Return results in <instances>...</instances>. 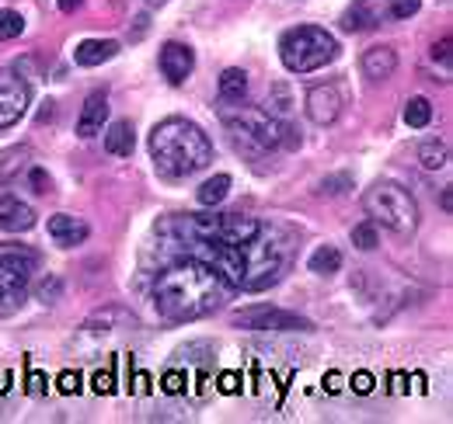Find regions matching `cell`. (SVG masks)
Instances as JSON below:
<instances>
[{
    "label": "cell",
    "mask_w": 453,
    "mask_h": 424,
    "mask_svg": "<svg viewBox=\"0 0 453 424\" xmlns=\"http://www.w3.org/2000/svg\"><path fill=\"white\" fill-rule=\"evenodd\" d=\"M433 59H440V66L450 70V39H443L440 46H433Z\"/></svg>",
    "instance_id": "33"
},
{
    "label": "cell",
    "mask_w": 453,
    "mask_h": 424,
    "mask_svg": "<svg viewBox=\"0 0 453 424\" xmlns=\"http://www.w3.org/2000/svg\"><path fill=\"white\" fill-rule=\"evenodd\" d=\"M136 147V136H133V125L129 122H112L109 132H105V150L112 157H129Z\"/></svg>",
    "instance_id": "18"
},
{
    "label": "cell",
    "mask_w": 453,
    "mask_h": 424,
    "mask_svg": "<svg viewBox=\"0 0 453 424\" xmlns=\"http://www.w3.org/2000/svg\"><path fill=\"white\" fill-rule=\"evenodd\" d=\"M307 268H311L314 275H335V271L342 268V251L339 247H332V244H325V247H318V251L311 254Z\"/></svg>",
    "instance_id": "20"
},
{
    "label": "cell",
    "mask_w": 453,
    "mask_h": 424,
    "mask_svg": "<svg viewBox=\"0 0 453 424\" xmlns=\"http://www.w3.org/2000/svg\"><path fill=\"white\" fill-rule=\"evenodd\" d=\"M377 25V14L363 4V0H356L349 11H345V18H342V28L345 32H366V28H373Z\"/></svg>",
    "instance_id": "21"
},
{
    "label": "cell",
    "mask_w": 453,
    "mask_h": 424,
    "mask_svg": "<svg viewBox=\"0 0 453 424\" xmlns=\"http://www.w3.org/2000/svg\"><path fill=\"white\" fill-rule=\"evenodd\" d=\"M150 157L161 178L181 181L213 160V143L196 122L171 115L165 122H157L150 132Z\"/></svg>",
    "instance_id": "2"
},
{
    "label": "cell",
    "mask_w": 453,
    "mask_h": 424,
    "mask_svg": "<svg viewBox=\"0 0 453 424\" xmlns=\"http://www.w3.org/2000/svg\"><path fill=\"white\" fill-rule=\"evenodd\" d=\"M21 32H25V18L18 11H0V42L18 39Z\"/></svg>",
    "instance_id": "26"
},
{
    "label": "cell",
    "mask_w": 453,
    "mask_h": 424,
    "mask_svg": "<svg viewBox=\"0 0 453 424\" xmlns=\"http://www.w3.org/2000/svg\"><path fill=\"white\" fill-rule=\"evenodd\" d=\"M339 56V42L332 32L318 25H296L280 39V59L289 73H311L328 66Z\"/></svg>",
    "instance_id": "5"
},
{
    "label": "cell",
    "mask_w": 453,
    "mask_h": 424,
    "mask_svg": "<svg viewBox=\"0 0 453 424\" xmlns=\"http://www.w3.org/2000/svg\"><path fill=\"white\" fill-rule=\"evenodd\" d=\"M88 223L84 219H73V216H66V212H59L50 219V237L57 240L59 247H77V244H84L88 240Z\"/></svg>",
    "instance_id": "14"
},
{
    "label": "cell",
    "mask_w": 453,
    "mask_h": 424,
    "mask_svg": "<svg viewBox=\"0 0 453 424\" xmlns=\"http://www.w3.org/2000/svg\"><path fill=\"white\" fill-rule=\"evenodd\" d=\"M28 84L14 70H0V129H11L28 108Z\"/></svg>",
    "instance_id": "9"
},
{
    "label": "cell",
    "mask_w": 453,
    "mask_h": 424,
    "mask_svg": "<svg viewBox=\"0 0 453 424\" xmlns=\"http://www.w3.org/2000/svg\"><path fill=\"white\" fill-rule=\"evenodd\" d=\"M342 382H345V379H342L339 372H328V375H325V390H328L332 397H335V393H342Z\"/></svg>",
    "instance_id": "36"
},
{
    "label": "cell",
    "mask_w": 453,
    "mask_h": 424,
    "mask_svg": "<svg viewBox=\"0 0 453 424\" xmlns=\"http://www.w3.org/2000/svg\"><path fill=\"white\" fill-rule=\"evenodd\" d=\"M349 386H352V393H359V397H366V393H373V386H377V379H373L370 372H356Z\"/></svg>",
    "instance_id": "28"
},
{
    "label": "cell",
    "mask_w": 453,
    "mask_h": 424,
    "mask_svg": "<svg viewBox=\"0 0 453 424\" xmlns=\"http://www.w3.org/2000/svg\"><path fill=\"white\" fill-rule=\"evenodd\" d=\"M307 115H311V122H318V125H332L342 115L339 87H335V84L311 87V95H307Z\"/></svg>",
    "instance_id": "10"
},
{
    "label": "cell",
    "mask_w": 453,
    "mask_h": 424,
    "mask_svg": "<svg viewBox=\"0 0 453 424\" xmlns=\"http://www.w3.org/2000/svg\"><path fill=\"white\" fill-rule=\"evenodd\" d=\"M161 386H165V393L174 397V393H181V390H185V375H181L178 369L165 372V382H161Z\"/></svg>",
    "instance_id": "29"
},
{
    "label": "cell",
    "mask_w": 453,
    "mask_h": 424,
    "mask_svg": "<svg viewBox=\"0 0 453 424\" xmlns=\"http://www.w3.org/2000/svg\"><path fill=\"white\" fill-rule=\"evenodd\" d=\"M105 118H109V98H105V95H91V98L84 102V108H81L77 136H84V140L98 136V132H102V125H105Z\"/></svg>",
    "instance_id": "13"
},
{
    "label": "cell",
    "mask_w": 453,
    "mask_h": 424,
    "mask_svg": "<svg viewBox=\"0 0 453 424\" xmlns=\"http://www.w3.org/2000/svg\"><path fill=\"white\" fill-rule=\"evenodd\" d=\"M224 125L234 132L237 143L251 150H280L300 143V132H293L286 122L273 118L262 108H224Z\"/></svg>",
    "instance_id": "4"
},
{
    "label": "cell",
    "mask_w": 453,
    "mask_h": 424,
    "mask_svg": "<svg viewBox=\"0 0 453 424\" xmlns=\"http://www.w3.org/2000/svg\"><path fill=\"white\" fill-rule=\"evenodd\" d=\"M115 53H119V42H112V39H84V42L73 49V59H77L81 66H102V63H109Z\"/></svg>",
    "instance_id": "16"
},
{
    "label": "cell",
    "mask_w": 453,
    "mask_h": 424,
    "mask_svg": "<svg viewBox=\"0 0 453 424\" xmlns=\"http://www.w3.org/2000/svg\"><path fill=\"white\" fill-rule=\"evenodd\" d=\"M244 95H248V73L237 70V66L224 70L220 73V98H224V105H241Z\"/></svg>",
    "instance_id": "17"
},
{
    "label": "cell",
    "mask_w": 453,
    "mask_h": 424,
    "mask_svg": "<svg viewBox=\"0 0 453 424\" xmlns=\"http://www.w3.org/2000/svg\"><path fill=\"white\" fill-rule=\"evenodd\" d=\"M59 4V11H66V14H70V11H77V7H81V0H57Z\"/></svg>",
    "instance_id": "39"
},
{
    "label": "cell",
    "mask_w": 453,
    "mask_h": 424,
    "mask_svg": "<svg viewBox=\"0 0 453 424\" xmlns=\"http://www.w3.org/2000/svg\"><path fill=\"white\" fill-rule=\"evenodd\" d=\"M35 226V212L28 202H21L14 192H0V230L7 233H25Z\"/></svg>",
    "instance_id": "11"
},
{
    "label": "cell",
    "mask_w": 453,
    "mask_h": 424,
    "mask_svg": "<svg viewBox=\"0 0 453 424\" xmlns=\"http://www.w3.org/2000/svg\"><path fill=\"white\" fill-rule=\"evenodd\" d=\"M59 390L63 393H81V375L77 372H63L59 375Z\"/></svg>",
    "instance_id": "32"
},
{
    "label": "cell",
    "mask_w": 453,
    "mask_h": 424,
    "mask_svg": "<svg viewBox=\"0 0 453 424\" xmlns=\"http://www.w3.org/2000/svg\"><path fill=\"white\" fill-rule=\"evenodd\" d=\"M241 258H244V278L241 289L248 292H262L269 285H276L283 278L286 261H289V233L280 226H258V233L241 244Z\"/></svg>",
    "instance_id": "3"
},
{
    "label": "cell",
    "mask_w": 453,
    "mask_h": 424,
    "mask_svg": "<svg viewBox=\"0 0 453 424\" xmlns=\"http://www.w3.org/2000/svg\"><path fill=\"white\" fill-rule=\"evenodd\" d=\"M418 160H422L426 170H440V167H447V147L440 140H429V143L418 147Z\"/></svg>",
    "instance_id": "24"
},
{
    "label": "cell",
    "mask_w": 453,
    "mask_h": 424,
    "mask_svg": "<svg viewBox=\"0 0 453 424\" xmlns=\"http://www.w3.org/2000/svg\"><path fill=\"white\" fill-rule=\"evenodd\" d=\"M237 327L244 330H314V323L307 317H296L289 310H273V307H255L234 317Z\"/></svg>",
    "instance_id": "8"
},
{
    "label": "cell",
    "mask_w": 453,
    "mask_h": 424,
    "mask_svg": "<svg viewBox=\"0 0 453 424\" xmlns=\"http://www.w3.org/2000/svg\"><path fill=\"white\" fill-rule=\"evenodd\" d=\"M226 192H230V174H213V178L203 181V188H199V206L217 209L226 199Z\"/></svg>",
    "instance_id": "19"
},
{
    "label": "cell",
    "mask_w": 453,
    "mask_h": 424,
    "mask_svg": "<svg viewBox=\"0 0 453 424\" xmlns=\"http://www.w3.org/2000/svg\"><path fill=\"white\" fill-rule=\"evenodd\" d=\"M395 70H397V53L391 46H373V49L363 53V73L370 80H388Z\"/></svg>",
    "instance_id": "15"
},
{
    "label": "cell",
    "mask_w": 453,
    "mask_h": 424,
    "mask_svg": "<svg viewBox=\"0 0 453 424\" xmlns=\"http://www.w3.org/2000/svg\"><path fill=\"white\" fill-rule=\"evenodd\" d=\"M57 296H59V282H57V278H50V285H46V282L39 285V299H42V303H53Z\"/></svg>",
    "instance_id": "35"
},
{
    "label": "cell",
    "mask_w": 453,
    "mask_h": 424,
    "mask_svg": "<svg viewBox=\"0 0 453 424\" xmlns=\"http://www.w3.org/2000/svg\"><path fill=\"white\" fill-rule=\"evenodd\" d=\"M95 390H98V393H105V397H109V393H115L112 369H105V372H98V375H95Z\"/></svg>",
    "instance_id": "30"
},
{
    "label": "cell",
    "mask_w": 453,
    "mask_h": 424,
    "mask_svg": "<svg viewBox=\"0 0 453 424\" xmlns=\"http://www.w3.org/2000/svg\"><path fill=\"white\" fill-rule=\"evenodd\" d=\"M42 382H46V375H42V372H32V375H28V393H42V390H46Z\"/></svg>",
    "instance_id": "37"
},
{
    "label": "cell",
    "mask_w": 453,
    "mask_h": 424,
    "mask_svg": "<svg viewBox=\"0 0 453 424\" xmlns=\"http://www.w3.org/2000/svg\"><path fill=\"white\" fill-rule=\"evenodd\" d=\"M147 4H165V0H147Z\"/></svg>",
    "instance_id": "41"
},
{
    "label": "cell",
    "mask_w": 453,
    "mask_h": 424,
    "mask_svg": "<svg viewBox=\"0 0 453 424\" xmlns=\"http://www.w3.org/2000/svg\"><path fill=\"white\" fill-rule=\"evenodd\" d=\"M35 271H39V254L32 247L0 244V314L25 303Z\"/></svg>",
    "instance_id": "7"
},
{
    "label": "cell",
    "mask_w": 453,
    "mask_h": 424,
    "mask_svg": "<svg viewBox=\"0 0 453 424\" xmlns=\"http://www.w3.org/2000/svg\"><path fill=\"white\" fill-rule=\"evenodd\" d=\"M418 4H422V0H395L391 14H395V18H411V14L418 11Z\"/></svg>",
    "instance_id": "31"
},
{
    "label": "cell",
    "mask_w": 453,
    "mask_h": 424,
    "mask_svg": "<svg viewBox=\"0 0 453 424\" xmlns=\"http://www.w3.org/2000/svg\"><path fill=\"white\" fill-rule=\"evenodd\" d=\"M147 390H150V375L140 372V375H136V393H147Z\"/></svg>",
    "instance_id": "38"
},
{
    "label": "cell",
    "mask_w": 453,
    "mask_h": 424,
    "mask_svg": "<svg viewBox=\"0 0 453 424\" xmlns=\"http://www.w3.org/2000/svg\"><path fill=\"white\" fill-rule=\"evenodd\" d=\"M234 289L210 265L185 258L154 282V307L165 320L185 323L213 314Z\"/></svg>",
    "instance_id": "1"
},
{
    "label": "cell",
    "mask_w": 453,
    "mask_h": 424,
    "mask_svg": "<svg viewBox=\"0 0 453 424\" xmlns=\"http://www.w3.org/2000/svg\"><path fill=\"white\" fill-rule=\"evenodd\" d=\"M241 390V375L237 372H224L220 375V393H237Z\"/></svg>",
    "instance_id": "34"
},
{
    "label": "cell",
    "mask_w": 453,
    "mask_h": 424,
    "mask_svg": "<svg viewBox=\"0 0 453 424\" xmlns=\"http://www.w3.org/2000/svg\"><path fill=\"white\" fill-rule=\"evenodd\" d=\"M433 122V105L426 102V98H411L408 105H404V125H411V129H426Z\"/></svg>",
    "instance_id": "23"
},
{
    "label": "cell",
    "mask_w": 453,
    "mask_h": 424,
    "mask_svg": "<svg viewBox=\"0 0 453 424\" xmlns=\"http://www.w3.org/2000/svg\"><path fill=\"white\" fill-rule=\"evenodd\" d=\"M196 70V56L188 46H181V42H165V49H161V73L168 77L171 84H185V77Z\"/></svg>",
    "instance_id": "12"
},
{
    "label": "cell",
    "mask_w": 453,
    "mask_h": 424,
    "mask_svg": "<svg viewBox=\"0 0 453 424\" xmlns=\"http://www.w3.org/2000/svg\"><path fill=\"white\" fill-rule=\"evenodd\" d=\"M11 390V372H0V397Z\"/></svg>",
    "instance_id": "40"
},
{
    "label": "cell",
    "mask_w": 453,
    "mask_h": 424,
    "mask_svg": "<svg viewBox=\"0 0 453 424\" xmlns=\"http://www.w3.org/2000/svg\"><path fill=\"white\" fill-rule=\"evenodd\" d=\"M377 244H380V233H377V223H373V219L352 226V247H359V251H373Z\"/></svg>",
    "instance_id": "25"
},
{
    "label": "cell",
    "mask_w": 453,
    "mask_h": 424,
    "mask_svg": "<svg viewBox=\"0 0 453 424\" xmlns=\"http://www.w3.org/2000/svg\"><path fill=\"white\" fill-rule=\"evenodd\" d=\"M363 209L370 212L373 223L388 226L397 237H411L415 226H418V206H415L411 192H404L395 181H377V185L366 192Z\"/></svg>",
    "instance_id": "6"
},
{
    "label": "cell",
    "mask_w": 453,
    "mask_h": 424,
    "mask_svg": "<svg viewBox=\"0 0 453 424\" xmlns=\"http://www.w3.org/2000/svg\"><path fill=\"white\" fill-rule=\"evenodd\" d=\"M28 157H32L28 147H11V150L0 154V188H4V181H7L11 174H18V170L25 167V160Z\"/></svg>",
    "instance_id": "22"
},
{
    "label": "cell",
    "mask_w": 453,
    "mask_h": 424,
    "mask_svg": "<svg viewBox=\"0 0 453 424\" xmlns=\"http://www.w3.org/2000/svg\"><path fill=\"white\" fill-rule=\"evenodd\" d=\"M345 188H352V178H349V174H335V178H325V181H321V192H325V195H342Z\"/></svg>",
    "instance_id": "27"
}]
</instances>
